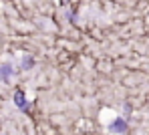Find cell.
Returning a JSON list of instances; mask_svg holds the SVG:
<instances>
[{"instance_id":"cell-3","label":"cell","mask_w":149,"mask_h":135,"mask_svg":"<svg viewBox=\"0 0 149 135\" xmlns=\"http://www.w3.org/2000/svg\"><path fill=\"white\" fill-rule=\"evenodd\" d=\"M109 129H111L113 133H125V131H127V121L121 119V117H117V119L109 125Z\"/></svg>"},{"instance_id":"cell-4","label":"cell","mask_w":149,"mask_h":135,"mask_svg":"<svg viewBox=\"0 0 149 135\" xmlns=\"http://www.w3.org/2000/svg\"><path fill=\"white\" fill-rule=\"evenodd\" d=\"M32 67H34V56L24 54V56H22V69H24V71H30Z\"/></svg>"},{"instance_id":"cell-2","label":"cell","mask_w":149,"mask_h":135,"mask_svg":"<svg viewBox=\"0 0 149 135\" xmlns=\"http://www.w3.org/2000/svg\"><path fill=\"white\" fill-rule=\"evenodd\" d=\"M12 75H14V67H12L10 63L0 65V81L2 83H8L10 79H12Z\"/></svg>"},{"instance_id":"cell-5","label":"cell","mask_w":149,"mask_h":135,"mask_svg":"<svg viewBox=\"0 0 149 135\" xmlns=\"http://www.w3.org/2000/svg\"><path fill=\"white\" fill-rule=\"evenodd\" d=\"M67 2H69V0H63V4H67Z\"/></svg>"},{"instance_id":"cell-1","label":"cell","mask_w":149,"mask_h":135,"mask_svg":"<svg viewBox=\"0 0 149 135\" xmlns=\"http://www.w3.org/2000/svg\"><path fill=\"white\" fill-rule=\"evenodd\" d=\"M12 101H14V105H16V107L20 109V111H28V103H26L24 91L16 89V91H14V97H12Z\"/></svg>"}]
</instances>
